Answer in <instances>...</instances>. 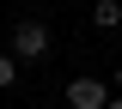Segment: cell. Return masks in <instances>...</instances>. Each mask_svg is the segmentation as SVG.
Instances as JSON below:
<instances>
[{
	"instance_id": "obj_1",
	"label": "cell",
	"mask_w": 122,
	"mask_h": 109,
	"mask_svg": "<svg viewBox=\"0 0 122 109\" xmlns=\"http://www.w3.org/2000/svg\"><path fill=\"white\" fill-rule=\"evenodd\" d=\"M49 48H55V31L43 18H18L12 24V55L18 61H49Z\"/></svg>"
},
{
	"instance_id": "obj_2",
	"label": "cell",
	"mask_w": 122,
	"mask_h": 109,
	"mask_svg": "<svg viewBox=\"0 0 122 109\" xmlns=\"http://www.w3.org/2000/svg\"><path fill=\"white\" fill-rule=\"evenodd\" d=\"M61 97H67V109H104L110 103V85H104V79H67Z\"/></svg>"
},
{
	"instance_id": "obj_3",
	"label": "cell",
	"mask_w": 122,
	"mask_h": 109,
	"mask_svg": "<svg viewBox=\"0 0 122 109\" xmlns=\"http://www.w3.org/2000/svg\"><path fill=\"white\" fill-rule=\"evenodd\" d=\"M92 24L98 31H116L122 24V0H92Z\"/></svg>"
},
{
	"instance_id": "obj_4",
	"label": "cell",
	"mask_w": 122,
	"mask_h": 109,
	"mask_svg": "<svg viewBox=\"0 0 122 109\" xmlns=\"http://www.w3.org/2000/svg\"><path fill=\"white\" fill-rule=\"evenodd\" d=\"M18 85V55H0V91H12Z\"/></svg>"
},
{
	"instance_id": "obj_5",
	"label": "cell",
	"mask_w": 122,
	"mask_h": 109,
	"mask_svg": "<svg viewBox=\"0 0 122 109\" xmlns=\"http://www.w3.org/2000/svg\"><path fill=\"white\" fill-rule=\"evenodd\" d=\"M104 109H122V97H110V103H104Z\"/></svg>"
},
{
	"instance_id": "obj_6",
	"label": "cell",
	"mask_w": 122,
	"mask_h": 109,
	"mask_svg": "<svg viewBox=\"0 0 122 109\" xmlns=\"http://www.w3.org/2000/svg\"><path fill=\"white\" fill-rule=\"evenodd\" d=\"M116 91H122V67H116Z\"/></svg>"
}]
</instances>
